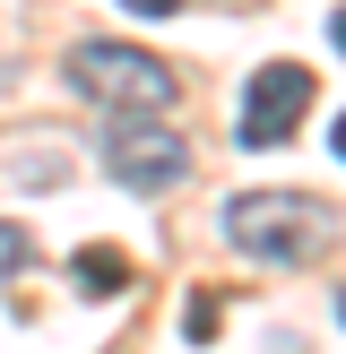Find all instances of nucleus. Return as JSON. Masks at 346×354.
<instances>
[{
    "label": "nucleus",
    "mask_w": 346,
    "mask_h": 354,
    "mask_svg": "<svg viewBox=\"0 0 346 354\" xmlns=\"http://www.w3.org/2000/svg\"><path fill=\"white\" fill-rule=\"evenodd\" d=\"M104 173H113L121 190H173L190 173V147L182 130H165V121H104Z\"/></svg>",
    "instance_id": "7ed1b4c3"
},
{
    "label": "nucleus",
    "mask_w": 346,
    "mask_h": 354,
    "mask_svg": "<svg viewBox=\"0 0 346 354\" xmlns=\"http://www.w3.org/2000/svg\"><path fill=\"white\" fill-rule=\"evenodd\" d=\"M69 86H78L86 104H104L113 121H156L173 104V61H156L147 44H121V35H86V44H69Z\"/></svg>",
    "instance_id": "f03ea898"
},
{
    "label": "nucleus",
    "mask_w": 346,
    "mask_h": 354,
    "mask_svg": "<svg viewBox=\"0 0 346 354\" xmlns=\"http://www.w3.org/2000/svg\"><path fill=\"white\" fill-rule=\"evenodd\" d=\"M303 104H311V69L303 61L251 69V78H242V104H234V138L242 147H277V138L303 121Z\"/></svg>",
    "instance_id": "20e7f679"
},
{
    "label": "nucleus",
    "mask_w": 346,
    "mask_h": 354,
    "mask_svg": "<svg viewBox=\"0 0 346 354\" xmlns=\"http://www.w3.org/2000/svg\"><path fill=\"white\" fill-rule=\"evenodd\" d=\"M338 320H346V294H338Z\"/></svg>",
    "instance_id": "1a4fd4ad"
},
{
    "label": "nucleus",
    "mask_w": 346,
    "mask_h": 354,
    "mask_svg": "<svg viewBox=\"0 0 346 354\" xmlns=\"http://www.w3.org/2000/svg\"><path fill=\"white\" fill-rule=\"evenodd\" d=\"M338 156H346V113H338Z\"/></svg>",
    "instance_id": "6e6552de"
},
{
    "label": "nucleus",
    "mask_w": 346,
    "mask_h": 354,
    "mask_svg": "<svg viewBox=\"0 0 346 354\" xmlns=\"http://www.w3.org/2000/svg\"><path fill=\"white\" fill-rule=\"evenodd\" d=\"M26 259H35V234H26V225H0V277L26 268Z\"/></svg>",
    "instance_id": "423d86ee"
},
{
    "label": "nucleus",
    "mask_w": 346,
    "mask_h": 354,
    "mask_svg": "<svg viewBox=\"0 0 346 354\" xmlns=\"http://www.w3.org/2000/svg\"><path fill=\"white\" fill-rule=\"evenodd\" d=\"M69 277H78V294H95V303L104 294H130V259H121L113 242H86V251L69 259Z\"/></svg>",
    "instance_id": "39448f33"
},
{
    "label": "nucleus",
    "mask_w": 346,
    "mask_h": 354,
    "mask_svg": "<svg viewBox=\"0 0 346 354\" xmlns=\"http://www.w3.org/2000/svg\"><path fill=\"white\" fill-rule=\"evenodd\" d=\"M225 242L268 268H303L338 242V207L311 190H242V199H225Z\"/></svg>",
    "instance_id": "f257e3e1"
},
{
    "label": "nucleus",
    "mask_w": 346,
    "mask_h": 354,
    "mask_svg": "<svg viewBox=\"0 0 346 354\" xmlns=\"http://www.w3.org/2000/svg\"><path fill=\"white\" fill-rule=\"evenodd\" d=\"M329 44H338V52H346V9H338V17H329Z\"/></svg>",
    "instance_id": "0eeeda50"
}]
</instances>
